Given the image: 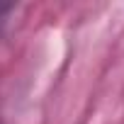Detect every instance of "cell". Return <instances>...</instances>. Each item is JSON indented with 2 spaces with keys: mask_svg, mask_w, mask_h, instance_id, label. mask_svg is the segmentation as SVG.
<instances>
[{
  "mask_svg": "<svg viewBox=\"0 0 124 124\" xmlns=\"http://www.w3.org/2000/svg\"><path fill=\"white\" fill-rule=\"evenodd\" d=\"M10 12H12V5H0V34H3V27H5Z\"/></svg>",
  "mask_w": 124,
  "mask_h": 124,
  "instance_id": "6da1fadb",
  "label": "cell"
}]
</instances>
